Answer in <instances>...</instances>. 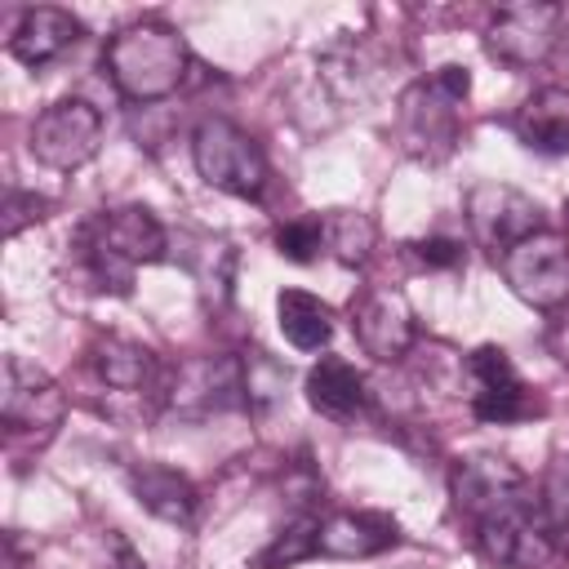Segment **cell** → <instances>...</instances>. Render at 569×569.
Returning <instances> with one entry per match:
<instances>
[{
  "mask_svg": "<svg viewBox=\"0 0 569 569\" xmlns=\"http://www.w3.org/2000/svg\"><path fill=\"white\" fill-rule=\"evenodd\" d=\"M320 71L333 80V89H338L342 98H369L373 84H378V71H373L365 44H333V49L320 58Z\"/></svg>",
  "mask_w": 569,
  "mask_h": 569,
  "instance_id": "44dd1931",
  "label": "cell"
},
{
  "mask_svg": "<svg viewBox=\"0 0 569 569\" xmlns=\"http://www.w3.org/2000/svg\"><path fill=\"white\" fill-rule=\"evenodd\" d=\"M80 18H71L67 9L58 4H40V9H27L22 22L13 27L9 36V53L22 62V67H49L53 58H62L76 40H80Z\"/></svg>",
  "mask_w": 569,
  "mask_h": 569,
  "instance_id": "5bb4252c",
  "label": "cell"
},
{
  "mask_svg": "<svg viewBox=\"0 0 569 569\" xmlns=\"http://www.w3.org/2000/svg\"><path fill=\"white\" fill-rule=\"evenodd\" d=\"M93 369H98V378L111 391H120V396H147L156 387V369L160 365H156V351L151 347L111 333V338H102L93 347Z\"/></svg>",
  "mask_w": 569,
  "mask_h": 569,
  "instance_id": "ac0fdd59",
  "label": "cell"
},
{
  "mask_svg": "<svg viewBox=\"0 0 569 569\" xmlns=\"http://www.w3.org/2000/svg\"><path fill=\"white\" fill-rule=\"evenodd\" d=\"M502 280L511 293L538 311H556L569 302V240L556 231H533L520 244H511L502 258Z\"/></svg>",
  "mask_w": 569,
  "mask_h": 569,
  "instance_id": "5b68a950",
  "label": "cell"
},
{
  "mask_svg": "<svg viewBox=\"0 0 569 569\" xmlns=\"http://www.w3.org/2000/svg\"><path fill=\"white\" fill-rule=\"evenodd\" d=\"M467 378H471V409H476L480 422H516V418H529L538 409L529 400L525 378L516 373V365L507 360L502 347L471 351Z\"/></svg>",
  "mask_w": 569,
  "mask_h": 569,
  "instance_id": "8fae6325",
  "label": "cell"
},
{
  "mask_svg": "<svg viewBox=\"0 0 569 569\" xmlns=\"http://www.w3.org/2000/svg\"><path fill=\"white\" fill-rule=\"evenodd\" d=\"M129 489H133V498L151 511V516H160V520H169V525H191V516H196V485L182 476V471H173V467H160V462H142V467H133L129 471Z\"/></svg>",
  "mask_w": 569,
  "mask_h": 569,
  "instance_id": "e0dca14e",
  "label": "cell"
},
{
  "mask_svg": "<svg viewBox=\"0 0 569 569\" xmlns=\"http://www.w3.org/2000/svg\"><path fill=\"white\" fill-rule=\"evenodd\" d=\"M191 160H196V173L209 187L227 191V196L253 200L267 187V156H262V147L240 124H231L222 116L204 120L191 133Z\"/></svg>",
  "mask_w": 569,
  "mask_h": 569,
  "instance_id": "277c9868",
  "label": "cell"
},
{
  "mask_svg": "<svg viewBox=\"0 0 569 569\" xmlns=\"http://www.w3.org/2000/svg\"><path fill=\"white\" fill-rule=\"evenodd\" d=\"M307 405L333 422H351L365 409V378L356 373V365L325 356L320 365H311L307 373Z\"/></svg>",
  "mask_w": 569,
  "mask_h": 569,
  "instance_id": "d6986e66",
  "label": "cell"
},
{
  "mask_svg": "<svg viewBox=\"0 0 569 569\" xmlns=\"http://www.w3.org/2000/svg\"><path fill=\"white\" fill-rule=\"evenodd\" d=\"M249 396L244 387V369L236 356H204V360H191L178 369V382H173V405L182 413H218V409H231Z\"/></svg>",
  "mask_w": 569,
  "mask_h": 569,
  "instance_id": "7c38bea8",
  "label": "cell"
},
{
  "mask_svg": "<svg viewBox=\"0 0 569 569\" xmlns=\"http://www.w3.org/2000/svg\"><path fill=\"white\" fill-rule=\"evenodd\" d=\"M436 84H440L449 98H458V102L471 93V76H467V67H440V71H436Z\"/></svg>",
  "mask_w": 569,
  "mask_h": 569,
  "instance_id": "4316f807",
  "label": "cell"
},
{
  "mask_svg": "<svg viewBox=\"0 0 569 569\" xmlns=\"http://www.w3.org/2000/svg\"><path fill=\"white\" fill-rule=\"evenodd\" d=\"M80 262L93 276L98 289L111 293H129L133 289V271L142 262H160L169 249L164 227L156 222V213L147 204H120V209H102L93 213L80 236H76Z\"/></svg>",
  "mask_w": 569,
  "mask_h": 569,
  "instance_id": "7a4b0ae2",
  "label": "cell"
},
{
  "mask_svg": "<svg viewBox=\"0 0 569 569\" xmlns=\"http://www.w3.org/2000/svg\"><path fill=\"white\" fill-rule=\"evenodd\" d=\"M413 253H418L427 267H458V258H462V249H458L449 236H431V240H418V244H413Z\"/></svg>",
  "mask_w": 569,
  "mask_h": 569,
  "instance_id": "484cf974",
  "label": "cell"
},
{
  "mask_svg": "<svg viewBox=\"0 0 569 569\" xmlns=\"http://www.w3.org/2000/svg\"><path fill=\"white\" fill-rule=\"evenodd\" d=\"M67 413L62 387L31 360L4 356L0 369V418L13 431H53Z\"/></svg>",
  "mask_w": 569,
  "mask_h": 569,
  "instance_id": "30bf717a",
  "label": "cell"
},
{
  "mask_svg": "<svg viewBox=\"0 0 569 569\" xmlns=\"http://www.w3.org/2000/svg\"><path fill=\"white\" fill-rule=\"evenodd\" d=\"M565 27L560 4H502L485 31V44L507 67H538L556 49Z\"/></svg>",
  "mask_w": 569,
  "mask_h": 569,
  "instance_id": "9c48e42d",
  "label": "cell"
},
{
  "mask_svg": "<svg viewBox=\"0 0 569 569\" xmlns=\"http://www.w3.org/2000/svg\"><path fill=\"white\" fill-rule=\"evenodd\" d=\"M396 542V520L382 511H338L320 525V551L342 560L378 556Z\"/></svg>",
  "mask_w": 569,
  "mask_h": 569,
  "instance_id": "2e32d148",
  "label": "cell"
},
{
  "mask_svg": "<svg viewBox=\"0 0 569 569\" xmlns=\"http://www.w3.org/2000/svg\"><path fill=\"white\" fill-rule=\"evenodd\" d=\"M49 213V200L36 196V191H22V187H9L4 196V236H18L27 222H40Z\"/></svg>",
  "mask_w": 569,
  "mask_h": 569,
  "instance_id": "d4e9b609",
  "label": "cell"
},
{
  "mask_svg": "<svg viewBox=\"0 0 569 569\" xmlns=\"http://www.w3.org/2000/svg\"><path fill=\"white\" fill-rule=\"evenodd\" d=\"M320 222H325V244L333 249L338 262L360 267V262L369 258V249H373V222H369L365 213L338 209V213H329V218H320Z\"/></svg>",
  "mask_w": 569,
  "mask_h": 569,
  "instance_id": "7402d4cb",
  "label": "cell"
},
{
  "mask_svg": "<svg viewBox=\"0 0 569 569\" xmlns=\"http://www.w3.org/2000/svg\"><path fill=\"white\" fill-rule=\"evenodd\" d=\"M467 227H471V236H476L480 249H489L493 258H502L511 244H520L525 236L542 231V209L520 187L480 182V187L467 191Z\"/></svg>",
  "mask_w": 569,
  "mask_h": 569,
  "instance_id": "ba28073f",
  "label": "cell"
},
{
  "mask_svg": "<svg viewBox=\"0 0 569 569\" xmlns=\"http://www.w3.org/2000/svg\"><path fill=\"white\" fill-rule=\"evenodd\" d=\"M453 507L471 520L480 551L507 569H538L560 547L542 489L498 453H471L453 467Z\"/></svg>",
  "mask_w": 569,
  "mask_h": 569,
  "instance_id": "6da1fadb",
  "label": "cell"
},
{
  "mask_svg": "<svg viewBox=\"0 0 569 569\" xmlns=\"http://www.w3.org/2000/svg\"><path fill=\"white\" fill-rule=\"evenodd\" d=\"M516 138L538 151V156H565L569 151V89H538L533 98L520 102V111L511 116Z\"/></svg>",
  "mask_w": 569,
  "mask_h": 569,
  "instance_id": "9a60e30c",
  "label": "cell"
},
{
  "mask_svg": "<svg viewBox=\"0 0 569 569\" xmlns=\"http://www.w3.org/2000/svg\"><path fill=\"white\" fill-rule=\"evenodd\" d=\"M27 147L49 169H80L102 147V111L89 98H62L36 116Z\"/></svg>",
  "mask_w": 569,
  "mask_h": 569,
  "instance_id": "52a82bcc",
  "label": "cell"
},
{
  "mask_svg": "<svg viewBox=\"0 0 569 569\" xmlns=\"http://www.w3.org/2000/svg\"><path fill=\"white\" fill-rule=\"evenodd\" d=\"M276 249L289 262H311L325 249V222L320 218H293L276 231Z\"/></svg>",
  "mask_w": 569,
  "mask_h": 569,
  "instance_id": "cb8c5ba5",
  "label": "cell"
},
{
  "mask_svg": "<svg viewBox=\"0 0 569 569\" xmlns=\"http://www.w3.org/2000/svg\"><path fill=\"white\" fill-rule=\"evenodd\" d=\"M565 218H569V196H565Z\"/></svg>",
  "mask_w": 569,
  "mask_h": 569,
  "instance_id": "83f0119b",
  "label": "cell"
},
{
  "mask_svg": "<svg viewBox=\"0 0 569 569\" xmlns=\"http://www.w3.org/2000/svg\"><path fill=\"white\" fill-rule=\"evenodd\" d=\"M187 44L169 22H133L120 27L107 49H102V67L111 76V84L129 98V102H156L169 98L182 80H187Z\"/></svg>",
  "mask_w": 569,
  "mask_h": 569,
  "instance_id": "3957f363",
  "label": "cell"
},
{
  "mask_svg": "<svg viewBox=\"0 0 569 569\" xmlns=\"http://www.w3.org/2000/svg\"><path fill=\"white\" fill-rule=\"evenodd\" d=\"M320 551V520L316 516H302L293 520L289 529L276 533V542L258 556V569H280V565H293V560H307Z\"/></svg>",
  "mask_w": 569,
  "mask_h": 569,
  "instance_id": "603a6c76",
  "label": "cell"
},
{
  "mask_svg": "<svg viewBox=\"0 0 569 569\" xmlns=\"http://www.w3.org/2000/svg\"><path fill=\"white\" fill-rule=\"evenodd\" d=\"M396 138L400 147L422 164H445L458 142V98H449L436 76L418 80L400 93L396 111Z\"/></svg>",
  "mask_w": 569,
  "mask_h": 569,
  "instance_id": "8992f818",
  "label": "cell"
},
{
  "mask_svg": "<svg viewBox=\"0 0 569 569\" xmlns=\"http://www.w3.org/2000/svg\"><path fill=\"white\" fill-rule=\"evenodd\" d=\"M276 316H280V333L298 351H320L333 338V311L307 289H280Z\"/></svg>",
  "mask_w": 569,
  "mask_h": 569,
  "instance_id": "ffe728a7",
  "label": "cell"
},
{
  "mask_svg": "<svg viewBox=\"0 0 569 569\" xmlns=\"http://www.w3.org/2000/svg\"><path fill=\"white\" fill-rule=\"evenodd\" d=\"M356 338L373 360H400L413 347V311L400 293L391 289H373L356 302Z\"/></svg>",
  "mask_w": 569,
  "mask_h": 569,
  "instance_id": "4fadbf2b",
  "label": "cell"
}]
</instances>
